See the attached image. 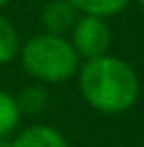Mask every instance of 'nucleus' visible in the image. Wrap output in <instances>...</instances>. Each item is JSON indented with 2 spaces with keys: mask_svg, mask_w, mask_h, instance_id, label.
I'll list each match as a JSON object with an SVG mask.
<instances>
[{
  "mask_svg": "<svg viewBox=\"0 0 144 147\" xmlns=\"http://www.w3.org/2000/svg\"><path fill=\"white\" fill-rule=\"evenodd\" d=\"M82 99L103 116L127 113L142 94V82L137 70L120 56H101L82 60L77 70Z\"/></svg>",
  "mask_w": 144,
  "mask_h": 147,
  "instance_id": "1",
  "label": "nucleus"
},
{
  "mask_svg": "<svg viewBox=\"0 0 144 147\" xmlns=\"http://www.w3.org/2000/svg\"><path fill=\"white\" fill-rule=\"evenodd\" d=\"M19 63L34 82L48 87V84H60L77 77L82 60L67 36L41 32L22 44Z\"/></svg>",
  "mask_w": 144,
  "mask_h": 147,
  "instance_id": "2",
  "label": "nucleus"
},
{
  "mask_svg": "<svg viewBox=\"0 0 144 147\" xmlns=\"http://www.w3.org/2000/svg\"><path fill=\"white\" fill-rule=\"evenodd\" d=\"M67 39H70L72 48L77 51L79 60H91V58L108 56L111 46H113L111 20L94 17V15H79V20L75 22V27L67 34Z\"/></svg>",
  "mask_w": 144,
  "mask_h": 147,
  "instance_id": "3",
  "label": "nucleus"
},
{
  "mask_svg": "<svg viewBox=\"0 0 144 147\" xmlns=\"http://www.w3.org/2000/svg\"><path fill=\"white\" fill-rule=\"evenodd\" d=\"M77 20H79V12L70 0H46L39 12L41 29L55 36H67Z\"/></svg>",
  "mask_w": 144,
  "mask_h": 147,
  "instance_id": "4",
  "label": "nucleus"
},
{
  "mask_svg": "<svg viewBox=\"0 0 144 147\" xmlns=\"http://www.w3.org/2000/svg\"><path fill=\"white\" fill-rule=\"evenodd\" d=\"M10 147H70L67 138L53 125L34 123L10 140Z\"/></svg>",
  "mask_w": 144,
  "mask_h": 147,
  "instance_id": "5",
  "label": "nucleus"
},
{
  "mask_svg": "<svg viewBox=\"0 0 144 147\" xmlns=\"http://www.w3.org/2000/svg\"><path fill=\"white\" fill-rule=\"evenodd\" d=\"M17 106H19V113L22 116H29V118H34V116H41L48 111V106H51V92H48L46 84H29V87H24L19 94H17Z\"/></svg>",
  "mask_w": 144,
  "mask_h": 147,
  "instance_id": "6",
  "label": "nucleus"
},
{
  "mask_svg": "<svg viewBox=\"0 0 144 147\" xmlns=\"http://www.w3.org/2000/svg\"><path fill=\"white\" fill-rule=\"evenodd\" d=\"M19 48H22V39L15 22L0 10V68L15 63L19 58Z\"/></svg>",
  "mask_w": 144,
  "mask_h": 147,
  "instance_id": "7",
  "label": "nucleus"
},
{
  "mask_svg": "<svg viewBox=\"0 0 144 147\" xmlns=\"http://www.w3.org/2000/svg\"><path fill=\"white\" fill-rule=\"evenodd\" d=\"M70 3L77 7L79 15H94V17L111 20L115 15H123L132 0H70Z\"/></svg>",
  "mask_w": 144,
  "mask_h": 147,
  "instance_id": "8",
  "label": "nucleus"
},
{
  "mask_svg": "<svg viewBox=\"0 0 144 147\" xmlns=\"http://www.w3.org/2000/svg\"><path fill=\"white\" fill-rule=\"evenodd\" d=\"M22 121L19 106H17V96L10 92L0 89V140H10L17 133Z\"/></svg>",
  "mask_w": 144,
  "mask_h": 147,
  "instance_id": "9",
  "label": "nucleus"
},
{
  "mask_svg": "<svg viewBox=\"0 0 144 147\" xmlns=\"http://www.w3.org/2000/svg\"><path fill=\"white\" fill-rule=\"evenodd\" d=\"M0 147H10V140H0Z\"/></svg>",
  "mask_w": 144,
  "mask_h": 147,
  "instance_id": "10",
  "label": "nucleus"
},
{
  "mask_svg": "<svg viewBox=\"0 0 144 147\" xmlns=\"http://www.w3.org/2000/svg\"><path fill=\"white\" fill-rule=\"evenodd\" d=\"M7 3H10V0H0V10H3V7H5Z\"/></svg>",
  "mask_w": 144,
  "mask_h": 147,
  "instance_id": "11",
  "label": "nucleus"
},
{
  "mask_svg": "<svg viewBox=\"0 0 144 147\" xmlns=\"http://www.w3.org/2000/svg\"><path fill=\"white\" fill-rule=\"evenodd\" d=\"M135 3H137V5H139V7L144 10V0H135Z\"/></svg>",
  "mask_w": 144,
  "mask_h": 147,
  "instance_id": "12",
  "label": "nucleus"
}]
</instances>
